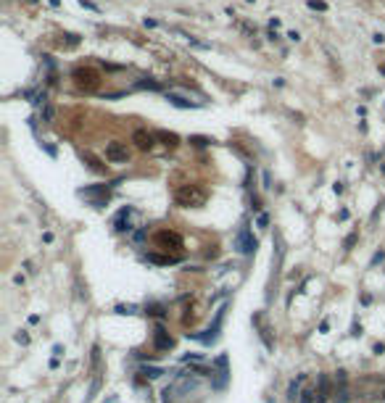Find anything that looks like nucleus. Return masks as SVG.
Instances as JSON below:
<instances>
[{
  "instance_id": "4be33fe9",
  "label": "nucleus",
  "mask_w": 385,
  "mask_h": 403,
  "mask_svg": "<svg viewBox=\"0 0 385 403\" xmlns=\"http://www.w3.org/2000/svg\"><path fill=\"white\" fill-rule=\"evenodd\" d=\"M306 6H309L312 11H327V3H325V0H309Z\"/></svg>"
},
{
  "instance_id": "5701e85b",
  "label": "nucleus",
  "mask_w": 385,
  "mask_h": 403,
  "mask_svg": "<svg viewBox=\"0 0 385 403\" xmlns=\"http://www.w3.org/2000/svg\"><path fill=\"white\" fill-rule=\"evenodd\" d=\"M356 240H359V235H356V232H351V235L346 237V243H343V248H346V251H351V248L356 245Z\"/></svg>"
},
{
  "instance_id": "dca6fc26",
  "label": "nucleus",
  "mask_w": 385,
  "mask_h": 403,
  "mask_svg": "<svg viewBox=\"0 0 385 403\" xmlns=\"http://www.w3.org/2000/svg\"><path fill=\"white\" fill-rule=\"evenodd\" d=\"M166 100L172 103V105H177V108H195V105H198V103H190V100H185V98L174 95V92H166Z\"/></svg>"
},
{
  "instance_id": "f03ea898",
  "label": "nucleus",
  "mask_w": 385,
  "mask_h": 403,
  "mask_svg": "<svg viewBox=\"0 0 385 403\" xmlns=\"http://www.w3.org/2000/svg\"><path fill=\"white\" fill-rule=\"evenodd\" d=\"M71 79H74V85L80 87V90L95 92L100 87V71L98 69H90V66H80V69L71 71Z\"/></svg>"
},
{
  "instance_id": "a211bd4d",
  "label": "nucleus",
  "mask_w": 385,
  "mask_h": 403,
  "mask_svg": "<svg viewBox=\"0 0 385 403\" xmlns=\"http://www.w3.org/2000/svg\"><path fill=\"white\" fill-rule=\"evenodd\" d=\"M145 311H148V314H153V316H161V319L166 316V308H164V306H159V303H150V306L145 308Z\"/></svg>"
},
{
  "instance_id": "f257e3e1",
  "label": "nucleus",
  "mask_w": 385,
  "mask_h": 403,
  "mask_svg": "<svg viewBox=\"0 0 385 403\" xmlns=\"http://www.w3.org/2000/svg\"><path fill=\"white\" fill-rule=\"evenodd\" d=\"M209 200V190L203 184H182L174 190V203L182 208H201Z\"/></svg>"
},
{
  "instance_id": "7c9ffc66",
  "label": "nucleus",
  "mask_w": 385,
  "mask_h": 403,
  "mask_svg": "<svg viewBox=\"0 0 385 403\" xmlns=\"http://www.w3.org/2000/svg\"><path fill=\"white\" fill-rule=\"evenodd\" d=\"M351 335H353V337L362 335V324H353V327H351Z\"/></svg>"
},
{
  "instance_id": "473e14b6",
  "label": "nucleus",
  "mask_w": 385,
  "mask_h": 403,
  "mask_svg": "<svg viewBox=\"0 0 385 403\" xmlns=\"http://www.w3.org/2000/svg\"><path fill=\"white\" fill-rule=\"evenodd\" d=\"M327 330H330V321L325 319V321H322V324H319V332H327Z\"/></svg>"
},
{
  "instance_id": "72a5a7b5",
  "label": "nucleus",
  "mask_w": 385,
  "mask_h": 403,
  "mask_svg": "<svg viewBox=\"0 0 385 403\" xmlns=\"http://www.w3.org/2000/svg\"><path fill=\"white\" fill-rule=\"evenodd\" d=\"M375 353H377V356L385 353V343H377V345H375Z\"/></svg>"
},
{
  "instance_id": "0eeeda50",
  "label": "nucleus",
  "mask_w": 385,
  "mask_h": 403,
  "mask_svg": "<svg viewBox=\"0 0 385 403\" xmlns=\"http://www.w3.org/2000/svg\"><path fill=\"white\" fill-rule=\"evenodd\" d=\"M106 161H111V164H127V161H130V148H127L124 143H119V140L109 143V145H106Z\"/></svg>"
},
{
  "instance_id": "2eb2a0df",
  "label": "nucleus",
  "mask_w": 385,
  "mask_h": 403,
  "mask_svg": "<svg viewBox=\"0 0 385 403\" xmlns=\"http://www.w3.org/2000/svg\"><path fill=\"white\" fill-rule=\"evenodd\" d=\"M303 380H306V374H301L298 380H293V382H290V387H288V398H290V400L301 398V385H303Z\"/></svg>"
},
{
  "instance_id": "393cba45",
  "label": "nucleus",
  "mask_w": 385,
  "mask_h": 403,
  "mask_svg": "<svg viewBox=\"0 0 385 403\" xmlns=\"http://www.w3.org/2000/svg\"><path fill=\"white\" fill-rule=\"evenodd\" d=\"M190 143L198 145V148H203V145H209L211 140H209V137H190Z\"/></svg>"
},
{
  "instance_id": "c85d7f7f",
  "label": "nucleus",
  "mask_w": 385,
  "mask_h": 403,
  "mask_svg": "<svg viewBox=\"0 0 385 403\" xmlns=\"http://www.w3.org/2000/svg\"><path fill=\"white\" fill-rule=\"evenodd\" d=\"M256 224H259V227H267V224H269V216H267V213H259Z\"/></svg>"
},
{
  "instance_id": "bb28decb",
  "label": "nucleus",
  "mask_w": 385,
  "mask_h": 403,
  "mask_svg": "<svg viewBox=\"0 0 385 403\" xmlns=\"http://www.w3.org/2000/svg\"><path fill=\"white\" fill-rule=\"evenodd\" d=\"M382 261H385V251H377V253L372 256V261H369V263H372V266H377V263H382Z\"/></svg>"
},
{
  "instance_id": "7ed1b4c3",
  "label": "nucleus",
  "mask_w": 385,
  "mask_h": 403,
  "mask_svg": "<svg viewBox=\"0 0 385 403\" xmlns=\"http://www.w3.org/2000/svg\"><path fill=\"white\" fill-rule=\"evenodd\" d=\"M256 248H259V243H256V237L251 235V229H248V227H240V232L235 235V251L243 253V256H253Z\"/></svg>"
},
{
  "instance_id": "e433bc0d",
  "label": "nucleus",
  "mask_w": 385,
  "mask_h": 403,
  "mask_svg": "<svg viewBox=\"0 0 385 403\" xmlns=\"http://www.w3.org/2000/svg\"><path fill=\"white\" fill-rule=\"evenodd\" d=\"M267 403H272V400H267Z\"/></svg>"
},
{
  "instance_id": "1a4fd4ad",
  "label": "nucleus",
  "mask_w": 385,
  "mask_h": 403,
  "mask_svg": "<svg viewBox=\"0 0 385 403\" xmlns=\"http://www.w3.org/2000/svg\"><path fill=\"white\" fill-rule=\"evenodd\" d=\"M222 319H224V308H219V311H217V316H214V324H211V327L206 330V335H198V340H201V343H206V345H211L214 340L219 337V330H222Z\"/></svg>"
},
{
  "instance_id": "6ab92c4d",
  "label": "nucleus",
  "mask_w": 385,
  "mask_h": 403,
  "mask_svg": "<svg viewBox=\"0 0 385 403\" xmlns=\"http://www.w3.org/2000/svg\"><path fill=\"white\" fill-rule=\"evenodd\" d=\"M140 374H145V377H150V380H156V377H161L164 374V369H156V366H145Z\"/></svg>"
},
{
  "instance_id": "39448f33",
  "label": "nucleus",
  "mask_w": 385,
  "mask_h": 403,
  "mask_svg": "<svg viewBox=\"0 0 385 403\" xmlns=\"http://www.w3.org/2000/svg\"><path fill=\"white\" fill-rule=\"evenodd\" d=\"M253 327L259 330V337H261V343H264V348L267 351H274V337H272V327H269V321H267V316L264 314H253Z\"/></svg>"
},
{
  "instance_id": "4468645a",
  "label": "nucleus",
  "mask_w": 385,
  "mask_h": 403,
  "mask_svg": "<svg viewBox=\"0 0 385 403\" xmlns=\"http://www.w3.org/2000/svg\"><path fill=\"white\" fill-rule=\"evenodd\" d=\"M150 263H161V266H169V263H177L179 256H159V253H148L145 256Z\"/></svg>"
},
{
  "instance_id": "9b49d317",
  "label": "nucleus",
  "mask_w": 385,
  "mask_h": 403,
  "mask_svg": "<svg viewBox=\"0 0 385 403\" xmlns=\"http://www.w3.org/2000/svg\"><path fill=\"white\" fill-rule=\"evenodd\" d=\"M227 374H229V371H227V356L222 353L219 359H217V380H214L211 385L217 387V390H224V387H227Z\"/></svg>"
},
{
  "instance_id": "9d476101",
  "label": "nucleus",
  "mask_w": 385,
  "mask_h": 403,
  "mask_svg": "<svg viewBox=\"0 0 385 403\" xmlns=\"http://www.w3.org/2000/svg\"><path fill=\"white\" fill-rule=\"evenodd\" d=\"M132 143L140 150H153V145H156V135H150L145 129H135L132 132Z\"/></svg>"
},
{
  "instance_id": "f3484780",
  "label": "nucleus",
  "mask_w": 385,
  "mask_h": 403,
  "mask_svg": "<svg viewBox=\"0 0 385 403\" xmlns=\"http://www.w3.org/2000/svg\"><path fill=\"white\" fill-rule=\"evenodd\" d=\"M156 137H159V140H164V145H169V148L179 145V137H177V135H172V132H159Z\"/></svg>"
},
{
  "instance_id": "423d86ee",
  "label": "nucleus",
  "mask_w": 385,
  "mask_h": 403,
  "mask_svg": "<svg viewBox=\"0 0 385 403\" xmlns=\"http://www.w3.org/2000/svg\"><path fill=\"white\" fill-rule=\"evenodd\" d=\"M156 245L159 248H164V251H179L182 248V235H177V232H172V229H161V232H156Z\"/></svg>"
},
{
  "instance_id": "c756f323",
  "label": "nucleus",
  "mask_w": 385,
  "mask_h": 403,
  "mask_svg": "<svg viewBox=\"0 0 385 403\" xmlns=\"http://www.w3.org/2000/svg\"><path fill=\"white\" fill-rule=\"evenodd\" d=\"M16 343H21V345H29V335L19 332V335H16Z\"/></svg>"
},
{
  "instance_id": "b1692460",
  "label": "nucleus",
  "mask_w": 385,
  "mask_h": 403,
  "mask_svg": "<svg viewBox=\"0 0 385 403\" xmlns=\"http://www.w3.org/2000/svg\"><path fill=\"white\" fill-rule=\"evenodd\" d=\"M298 403H314V390H303L301 398H298Z\"/></svg>"
},
{
  "instance_id": "ddd939ff",
  "label": "nucleus",
  "mask_w": 385,
  "mask_h": 403,
  "mask_svg": "<svg viewBox=\"0 0 385 403\" xmlns=\"http://www.w3.org/2000/svg\"><path fill=\"white\" fill-rule=\"evenodd\" d=\"M82 161H85V164H87V166L92 169V172H98V174H106V166H103V164H100V161H98L95 156H92V153H87V150H85V153H82Z\"/></svg>"
},
{
  "instance_id": "f8f14e48",
  "label": "nucleus",
  "mask_w": 385,
  "mask_h": 403,
  "mask_svg": "<svg viewBox=\"0 0 385 403\" xmlns=\"http://www.w3.org/2000/svg\"><path fill=\"white\" fill-rule=\"evenodd\" d=\"M132 213H135V211H132L130 206L121 208V211L116 213V219H114V229H116V232H130V229H132V227H130V216H132Z\"/></svg>"
},
{
  "instance_id": "412c9836",
  "label": "nucleus",
  "mask_w": 385,
  "mask_h": 403,
  "mask_svg": "<svg viewBox=\"0 0 385 403\" xmlns=\"http://www.w3.org/2000/svg\"><path fill=\"white\" fill-rule=\"evenodd\" d=\"M64 45H66V48H74V45H80V35H71V32L64 35Z\"/></svg>"
},
{
  "instance_id": "6e6552de",
  "label": "nucleus",
  "mask_w": 385,
  "mask_h": 403,
  "mask_svg": "<svg viewBox=\"0 0 385 403\" xmlns=\"http://www.w3.org/2000/svg\"><path fill=\"white\" fill-rule=\"evenodd\" d=\"M153 348L156 351H172L174 348V337L169 335L161 324H156V332H153Z\"/></svg>"
},
{
  "instance_id": "c9c22d12",
  "label": "nucleus",
  "mask_w": 385,
  "mask_h": 403,
  "mask_svg": "<svg viewBox=\"0 0 385 403\" xmlns=\"http://www.w3.org/2000/svg\"><path fill=\"white\" fill-rule=\"evenodd\" d=\"M382 174H385V166H382Z\"/></svg>"
},
{
  "instance_id": "2f4dec72",
  "label": "nucleus",
  "mask_w": 385,
  "mask_h": 403,
  "mask_svg": "<svg viewBox=\"0 0 385 403\" xmlns=\"http://www.w3.org/2000/svg\"><path fill=\"white\" fill-rule=\"evenodd\" d=\"M80 6H85V8H92V11H95V8H98L95 3H90V0H80Z\"/></svg>"
},
{
  "instance_id": "cd10ccee",
  "label": "nucleus",
  "mask_w": 385,
  "mask_h": 403,
  "mask_svg": "<svg viewBox=\"0 0 385 403\" xmlns=\"http://www.w3.org/2000/svg\"><path fill=\"white\" fill-rule=\"evenodd\" d=\"M135 306H116V314H135Z\"/></svg>"
},
{
  "instance_id": "f704fd0d",
  "label": "nucleus",
  "mask_w": 385,
  "mask_h": 403,
  "mask_svg": "<svg viewBox=\"0 0 385 403\" xmlns=\"http://www.w3.org/2000/svg\"><path fill=\"white\" fill-rule=\"evenodd\" d=\"M380 398H382V400H385V390H382V393H380Z\"/></svg>"
},
{
  "instance_id": "aec40b11",
  "label": "nucleus",
  "mask_w": 385,
  "mask_h": 403,
  "mask_svg": "<svg viewBox=\"0 0 385 403\" xmlns=\"http://www.w3.org/2000/svg\"><path fill=\"white\" fill-rule=\"evenodd\" d=\"M137 87H140V90H161V85L153 82V79H140V82H137Z\"/></svg>"
},
{
  "instance_id": "20e7f679",
  "label": "nucleus",
  "mask_w": 385,
  "mask_h": 403,
  "mask_svg": "<svg viewBox=\"0 0 385 403\" xmlns=\"http://www.w3.org/2000/svg\"><path fill=\"white\" fill-rule=\"evenodd\" d=\"M76 195L85 198V200H90V206L103 208L106 203H109V198H111V190H109V187H82Z\"/></svg>"
},
{
  "instance_id": "a878e982",
  "label": "nucleus",
  "mask_w": 385,
  "mask_h": 403,
  "mask_svg": "<svg viewBox=\"0 0 385 403\" xmlns=\"http://www.w3.org/2000/svg\"><path fill=\"white\" fill-rule=\"evenodd\" d=\"M42 121H45V124H50V121H53V108H50V105H45V111H42Z\"/></svg>"
}]
</instances>
